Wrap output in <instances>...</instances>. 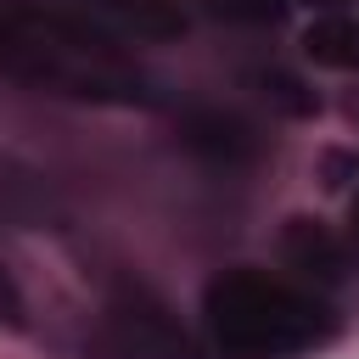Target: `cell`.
<instances>
[{
    "instance_id": "7a4b0ae2",
    "label": "cell",
    "mask_w": 359,
    "mask_h": 359,
    "mask_svg": "<svg viewBox=\"0 0 359 359\" xmlns=\"http://www.w3.org/2000/svg\"><path fill=\"white\" fill-rule=\"evenodd\" d=\"M196 331L208 359H320L342 342L348 320L331 292L280 264H224L202 280Z\"/></svg>"
},
{
    "instance_id": "5b68a950",
    "label": "cell",
    "mask_w": 359,
    "mask_h": 359,
    "mask_svg": "<svg viewBox=\"0 0 359 359\" xmlns=\"http://www.w3.org/2000/svg\"><path fill=\"white\" fill-rule=\"evenodd\" d=\"M275 264H280L286 275L331 292V297L359 275V258H353L342 224H325V219H314V213H286V219H280V230H275Z\"/></svg>"
},
{
    "instance_id": "ba28073f",
    "label": "cell",
    "mask_w": 359,
    "mask_h": 359,
    "mask_svg": "<svg viewBox=\"0 0 359 359\" xmlns=\"http://www.w3.org/2000/svg\"><path fill=\"white\" fill-rule=\"evenodd\" d=\"M247 90H252V101L269 112V118H280V123H309V118H320V90L303 79V73H292V67H280V62H258V67H247Z\"/></svg>"
},
{
    "instance_id": "7c38bea8",
    "label": "cell",
    "mask_w": 359,
    "mask_h": 359,
    "mask_svg": "<svg viewBox=\"0 0 359 359\" xmlns=\"http://www.w3.org/2000/svg\"><path fill=\"white\" fill-rule=\"evenodd\" d=\"M337 118L348 123V135L359 140V79H348L342 90H337Z\"/></svg>"
},
{
    "instance_id": "8992f818",
    "label": "cell",
    "mask_w": 359,
    "mask_h": 359,
    "mask_svg": "<svg viewBox=\"0 0 359 359\" xmlns=\"http://www.w3.org/2000/svg\"><path fill=\"white\" fill-rule=\"evenodd\" d=\"M73 11H84L90 22H101L107 34L129 39V45H174L191 34V6L185 0H67Z\"/></svg>"
},
{
    "instance_id": "9c48e42d",
    "label": "cell",
    "mask_w": 359,
    "mask_h": 359,
    "mask_svg": "<svg viewBox=\"0 0 359 359\" xmlns=\"http://www.w3.org/2000/svg\"><path fill=\"white\" fill-rule=\"evenodd\" d=\"M208 22L219 28H241V34H275L292 17V0H191Z\"/></svg>"
},
{
    "instance_id": "52a82bcc",
    "label": "cell",
    "mask_w": 359,
    "mask_h": 359,
    "mask_svg": "<svg viewBox=\"0 0 359 359\" xmlns=\"http://www.w3.org/2000/svg\"><path fill=\"white\" fill-rule=\"evenodd\" d=\"M297 50L303 62L325 67V73H342V79H359V11H314L297 34Z\"/></svg>"
},
{
    "instance_id": "5bb4252c",
    "label": "cell",
    "mask_w": 359,
    "mask_h": 359,
    "mask_svg": "<svg viewBox=\"0 0 359 359\" xmlns=\"http://www.w3.org/2000/svg\"><path fill=\"white\" fill-rule=\"evenodd\" d=\"M292 6H309V11H342L348 0H292Z\"/></svg>"
},
{
    "instance_id": "30bf717a",
    "label": "cell",
    "mask_w": 359,
    "mask_h": 359,
    "mask_svg": "<svg viewBox=\"0 0 359 359\" xmlns=\"http://www.w3.org/2000/svg\"><path fill=\"white\" fill-rule=\"evenodd\" d=\"M314 180H320L325 196H348V191L359 185V140H353V146H348V140H325V146L314 151Z\"/></svg>"
},
{
    "instance_id": "277c9868",
    "label": "cell",
    "mask_w": 359,
    "mask_h": 359,
    "mask_svg": "<svg viewBox=\"0 0 359 359\" xmlns=\"http://www.w3.org/2000/svg\"><path fill=\"white\" fill-rule=\"evenodd\" d=\"M168 123H174V146L213 174H252L275 151L269 129L224 101H180L168 112Z\"/></svg>"
},
{
    "instance_id": "6da1fadb",
    "label": "cell",
    "mask_w": 359,
    "mask_h": 359,
    "mask_svg": "<svg viewBox=\"0 0 359 359\" xmlns=\"http://www.w3.org/2000/svg\"><path fill=\"white\" fill-rule=\"evenodd\" d=\"M0 79L84 107H157V84L118 34L45 0H0Z\"/></svg>"
},
{
    "instance_id": "4fadbf2b",
    "label": "cell",
    "mask_w": 359,
    "mask_h": 359,
    "mask_svg": "<svg viewBox=\"0 0 359 359\" xmlns=\"http://www.w3.org/2000/svg\"><path fill=\"white\" fill-rule=\"evenodd\" d=\"M342 236H348V247H353V258H359V185L348 191V213H342Z\"/></svg>"
},
{
    "instance_id": "8fae6325",
    "label": "cell",
    "mask_w": 359,
    "mask_h": 359,
    "mask_svg": "<svg viewBox=\"0 0 359 359\" xmlns=\"http://www.w3.org/2000/svg\"><path fill=\"white\" fill-rule=\"evenodd\" d=\"M0 325L6 331H28L34 325V309H28V292H22V280L0 264Z\"/></svg>"
},
{
    "instance_id": "3957f363",
    "label": "cell",
    "mask_w": 359,
    "mask_h": 359,
    "mask_svg": "<svg viewBox=\"0 0 359 359\" xmlns=\"http://www.w3.org/2000/svg\"><path fill=\"white\" fill-rule=\"evenodd\" d=\"M90 348L95 359H208L202 331L185 325L180 309L123 264L95 269Z\"/></svg>"
}]
</instances>
